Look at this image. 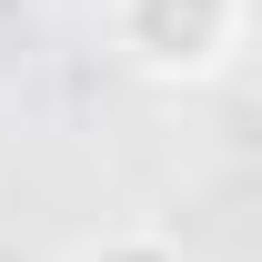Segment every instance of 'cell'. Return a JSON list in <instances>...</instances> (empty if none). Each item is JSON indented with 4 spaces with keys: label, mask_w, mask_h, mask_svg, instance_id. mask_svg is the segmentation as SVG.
Returning <instances> with one entry per match:
<instances>
[{
    "label": "cell",
    "mask_w": 262,
    "mask_h": 262,
    "mask_svg": "<svg viewBox=\"0 0 262 262\" xmlns=\"http://www.w3.org/2000/svg\"><path fill=\"white\" fill-rule=\"evenodd\" d=\"M252 0H111V51L162 91H202L242 61Z\"/></svg>",
    "instance_id": "obj_1"
},
{
    "label": "cell",
    "mask_w": 262,
    "mask_h": 262,
    "mask_svg": "<svg viewBox=\"0 0 262 262\" xmlns=\"http://www.w3.org/2000/svg\"><path fill=\"white\" fill-rule=\"evenodd\" d=\"M61 262H192V252H182L162 222H111V232H91V242H71Z\"/></svg>",
    "instance_id": "obj_2"
},
{
    "label": "cell",
    "mask_w": 262,
    "mask_h": 262,
    "mask_svg": "<svg viewBox=\"0 0 262 262\" xmlns=\"http://www.w3.org/2000/svg\"><path fill=\"white\" fill-rule=\"evenodd\" d=\"M0 262H40V252H31V242H10V232H0Z\"/></svg>",
    "instance_id": "obj_3"
}]
</instances>
